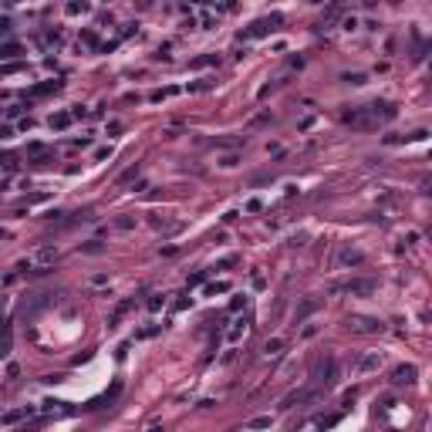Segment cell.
<instances>
[{"label":"cell","mask_w":432,"mask_h":432,"mask_svg":"<svg viewBox=\"0 0 432 432\" xmlns=\"http://www.w3.org/2000/svg\"><path fill=\"white\" fill-rule=\"evenodd\" d=\"M385 324L378 318H368V314H351L348 318V331H355V335H378Z\"/></svg>","instance_id":"3"},{"label":"cell","mask_w":432,"mask_h":432,"mask_svg":"<svg viewBox=\"0 0 432 432\" xmlns=\"http://www.w3.org/2000/svg\"><path fill=\"white\" fill-rule=\"evenodd\" d=\"M382 368V355L378 351H368V355H361L358 358V365H355V372L358 375H368V372H378Z\"/></svg>","instance_id":"8"},{"label":"cell","mask_w":432,"mask_h":432,"mask_svg":"<svg viewBox=\"0 0 432 432\" xmlns=\"http://www.w3.org/2000/svg\"><path fill=\"white\" fill-rule=\"evenodd\" d=\"M331 422H335V419H328V422H318V426H311V429H307V432H324V429H328V426H331Z\"/></svg>","instance_id":"36"},{"label":"cell","mask_w":432,"mask_h":432,"mask_svg":"<svg viewBox=\"0 0 432 432\" xmlns=\"http://www.w3.org/2000/svg\"><path fill=\"white\" fill-rule=\"evenodd\" d=\"M318 398V388H301V392H290L287 398L281 402V409H294V405H301V402H314Z\"/></svg>","instance_id":"9"},{"label":"cell","mask_w":432,"mask_h":432,"mask_svg":"<svg viewBox=\"0 0 432 432\" xmlns=\"http://www.w3.org/2000/svg\"><path fill=\"white\" fill-rule=\"evenodd\" d=\"M243 307H246V297H243V294H237V297L230 301V311H243Z\"/></svg>","instance_id":"31"},{"label":"cell","mask_w":432,"mask_h":432,"mask_svg":"<svg viewBox=\"0 0 432 432\" xmlns=\"http://www.w3.org/2000/svg\"><path fill=\"white\" fill-rule=\"evenodd\" d=\"M57 257H61V253H57V246H51V243H48V246H38L27 260L20 263V270H24V267H34V274H48V270L57 263Z\"/></svg>","instance_id":"1"},{"label":"cell","mask_w":432,"mask_h":432,"mask_svg":"<svg viewBox=\"0 0 432 432\" xmlns=\"http://www.w3.org/2000/svg\"><path fill=\"white\" fill-rule=\"evenodd\" d=\"M48 125H51V129H68V125H71V112H54L51 115V118H48Z\"/></svg>","instance_id":"13"},{"label":"cell","mask_w":432,"mask_h":432,"mask_svg":"<svg viewBox=\"0 0 432 432\" xmlns=\"http://www.w3.org/2000/svg\"><path fill=\"white\" fill-rule=\"evenodd\" d=\"M321 331V324H314V321H304V328H301V341H311L314 335Z\"/></svg>","instance_id":"20"},{"label":"cell","mask_w":432,"mask_h":432,"mask_svg":"<svg viewBox=\"0 0 432 432\" xmlns=\"http://www.w3.org/2000/svg\"><path fill=\"white\" fill-rule=\"evenodd\" d=\"M115 230H122V233H129V230H135V216H132V213H125V216H118V220H115Z\"/></svg>","instance_id":"17"},{"label":"cell","mask_w":432,"mask_h":432,"mask_svg":"<svg viewBox=\"0 0 432 432\" xmlns=\"http://www.w3.org/2000/svg\"><path fill=\"white\" fill-rule=\"evenodd\" d=\"M166 307V294H152L149 297V311H162Z\"/></svg>","instance_id":"25"},{"label":"cell","mask_w":432,"mask_h":432,"mask_svg":"<svg viewBox=\"0 0 432 432\" xmlns=\"http://www.w3.org/2000/svg\"><path fill=\"white\" fill-rule=\"evenodd\" d=\"M274 24H281V17H270V20H257V24H250L243 34H240V41H253V38H263V34H270L274 31Z\"/></svg>","instance_id":"5"},{"label":"cell","mask_w":432,"mask_h":432,"mask_svg":"<svg viewBox=\"0 0 432 432\" xmlns=\"http://www.w3.org/2000/svg\"><path fill=\"white\" fill-rule=\"evenodd\" d=\"M338 263H341V267H361V263H365V253H361L358 246L344 243V246L338 250Z\"/></svg>","instance_id":"6"},{"label":"cell","mask_w":432,"mask_h":432,"mask_svg":"<svg viewBox=\"0 0 432 432\" xmlns=\"http://www.w3.org/2000/svg\"><path fill=\"white\" fill-rule=\"evenodd\" d=\"M311 382H314V385H331V382H335V358L321 355L318 361L311 365Z\"/></svg>","instance_id":"2"},{"label":"cell","mask_w":432,"mask_h":432,"mask_svg":"<svg viewBox=\"0 0 432 432\" xmlns=\"http://www.w3.org/2000/svg\"><path fill=\"white\" fill-rule=\"evenodd\" d=\"M81 250H85V253H101V250H105V243H101V240H88Z\"/></svg>","instance_id":"28"},{"label":"cell","mask_w":432,"mask_h":432,"mask_svg":"<svg viewBox=\"0 0 432 432\" xmlns=\"http://www.w3.org/2000/svg\"><path fill=\"white\" fill-rule=\"evenodd\" d=\"M20 112H24V105H10V108H7V118H17Z\"/></svg>","instance_id":"33"},{"label":"cell","mask_w":432,"mask_h":432,"mask_svg":"<svg viewBox=\"0 0 432 432\" xmlns=\"http://www.w3.org/2000/svg\"><path fill=\"white\" fill-rule=\"evenodd\" d=\"M159 328H162V324H145V328H142V331H139L135 338H139V341H145V338H155V335H159Z\"/></svg>","instance_id":"22"},{"label":"cell","mask_w":432,"mask_h":432,"mask_svg":"<svg viewBox=\"0 0 432 432\" xmlns=\"http://www.w3.org/2000/svg\"><path fill=\"white\" fill-rule=\"evenodd\" d=\"M3 139H10V125H0V142Z\"/></svg>","instance_id":"38"},{"label":"cell","mask_w":432,"mask_h":432,"mask_svg":"<svg viewBox=\"0 0 432 432\" xmlns=\"http://www.w3.org/2000/svg\"><path fill=\"white\" fill-rule=\"evenodd\" d=\"M246 429H270V415H260V419H250Z\"/></svg>","instance_id":"24"},{"label":"cell","mask_w":432,"mask_h":432,"mask_svg":"<svg viewBox=\"0 0 432 432\" xmlns=\"http://www.w3.org/2000/svg\"><path fill=\"white\" fill-rule=\"evenodd\" d=\"M10 355V328H3V335H0V358Z\"/></svg>","instance_id":"21"},{"label":"cell","mask_w":432,"mask_h":432,"mask_svg":"<svg viewBox=\"0 0 432 432\" xmlns=\"http://www.w3.org/2000/svg\"><path fill=\"white\" fill-rule=\"evenodd\" d=\"M129 311H132V301H122V304H118V307H115V311H112V318H108V324H118V321L125 318Z\"/></svg>","instance_id":"16"},{"label":"cell","mask_w":432,"mask_h":432,"mask_svg":"<svg viewBox=\"0 0 432 432\" xmlns=\"http://www.w3.org/2000/svg\"><path fill=\"white\" fill-rule=\"evenodd\" d=\"M246 328H250V321H246V318H237L230 328H226V341H230V344H237V341L246 335Z\"/></svg>","instance_id":"11"},{"label":"cell","mask_w":432,"mask_h":432,"mask_svg":"<svg viewBox=\"0 0 432 432\" xmlns=\"http://www.w3.org/2000/svg\"><path fill=\"white\" fill-rule=\"evenodd\" d=\"M149 432H162V426H149Z\"/></svg>","instance_id":"39"},{"label":"cell","mask_w":432,"mask_h":432,"mask_svg":"<svg viewBox=\"0 0 432 432\" xmlns=\"http://www.w3.org/2000/svg\"><path fill=\"white\" fill-rule=\"evenodd\" d=\"M335 290H344V294H351V297H365V294H372L375 290V281H348L344 287H335Z\"/></svg>","instance_id":"7"},{"label":"cell","mask_w":432,"mask_h":432,"mask_svg":"<svg viewBox=\"0 0 432 432\" xmlns=\"http://www.w3.org/2000/svg\"><path fill=\"white\" fill-rule=\"evenodd\" d=\"M57 88H61V81H44V85H34V88H31V95H34V98H44V95L57 92Z\"/></svg>","instance_id":"15"},{"label":"cell","mask_w":432,"mask_h":432,"mask_svg":"<svg viewBox=\"0 0 432 432\" xmlns=\"http://www.w3.org/2000/svg\"><path fill=\"white\" fill-rule=\"evenodd\" d=\"M284 351V338H270V341H263V355L267 358H277Z\"/></svg>","instance_id":"14"},{"label":"cell","mask_w":432,"mask_h":432,"mask_svg":"<svg viewBox=\"0 0 432 432\" xmlns=\"http://www.w3.org/2000/svg\"><path fill=\"white\" fill-rule=\"evenodd\" d=\"M68 14L78 17V14H88V3H68Z\"/></svg>","instance_id":"29"},{"label":"cell","mask_w":432,"mask_h":432,"mask_svg":"<svg viewBox=\"0 0 432 432\" xmlns=\"http://www.w3.org/2000/svg\"><path fill=\"white\" fill-rule=\"evenodd\" d=\"M246 209H250V213H260L263 203H260V199H250V203H246Z\"/></svg>","instance_id":"34"},{"label":"cell","mask_w":432,"mask_h":432,"mask_svg":"<svg viewBox=\"0 0 432 432\" xmlns=\"http://www.w3.org/2000/svg\"><path fill=\"white\" fill-rule=\"evenodd\" d=\"M314 311H318V301H314V297H304V301H301V307L294 311V321H297V324H304V321L311 318Z\"/></svg>","instance_id":"12"},{"label":"cell","mask_w":432,"mask_h":432,"mask_svg":"<svg viewBox=\"0 0 432 432\" xmlns=\"http://www.w3.org/2000/svg\"><path fill=\"white\" fill-rule=\"evenodd\" d=\"M169 95H176V88H155L149 98H152V101H162V98H169Z\"/></svg>","instance_id":"27"},{"label":"cell","mask_w":432,"mask_h":432,"mask_svg":"<svg viewBox=\"0 0 432 432\" xmlns=\"http://www.w3.org/2000/svg\"><path fill=\"white\" fill-rule=\"evenodd\" d=\"M341 122L351 125V129H375V118H372V112H368V105H365V108H351V112H344V115H341Z\"/></svg>","instance_id":"4"},{"label":"cell","mask_w":432,"mask_h":432,"mask_svg":"<svg viewBox=\"0 0 432 432\" xmlns=\"http://www.w3.org/2000/svg\"><path fill=\"white\" fill-rule=\"evenodd\" d=\"M20 54V44H0V61H10Z\"/></svg>","instance_id":"19"},{"label":"cell","mask_w":432,"mask_h":432,"mask_svg":"<svg viewBox=\"0 0 432 432\" xmlns=\"http://www.w3.org/2000/svg\"><path fill=\"white\" fill-rule=\"evenodd\" d=\"M189 304H192V297H189V294H179V297L172 301V311H186Z\"/></svg>","instance_id":"26"},{"label":"cell","mask_w":432,"mask_h":432,"mask_svg":"<svg viewBox=\"0 0 432 432\" xmlns=\"http://www.w3.org/2000/svg\"><path fill=\"white\" fill-rule=\"evenodd\" d=\"M216 162H220L223 169H233V166H240V152H226V155H220Z\"/></svg>","instance_id":"18"},{"label":"cell","mask_w":432,"mask_h":432,"mask_svg":"<svg viewBox=\"0 0 432 432\" xmlns=\"http://www.w3.org/2000/svg\"><path fill=\"white\" fill-rule=\"evenodd\" d=\"M415 375H419V372H415V365H398V368L392 372V382H395V385H412Z\"/></svg>","instance_id":"10"},{"label":"cell","mask_w":432,"mask_h":432,"mask_svg":"<svg viewBox=\"0 0 432 432\" xmlns=\"http://www.w3.org/2000/svg\"><path fill=\"white\" fill-rule=\"evenodd\" d=\"M226 290H230V284H226V281H216V284H209V287H206V294H209V297H216V294H226Z\"/></svg>","instance_id":"23"},{"label":"cell","mask_w":432,"mask_h":432,"mask_svg":"<svg viewBox=\"0 0 432 432\" xmlns=\"http://www.w3.org/2000/svg\"><path fill=\"white\" fill-rule=\"evenodd\" d=\"M344 81H348V85H365V75L355 71V75H344Z\"/></svg>","instance_id":"32"},{"label":"cell","mask_w":432,"mask_h":432,"mask_svg":"<svg viewBox=\"0 0 432 432\" xmlns=\"http://www.w3.org/2000/svg\"><path fill=\"white\" fill-rule=\"evenodd\" d=\"M0 34H3V38H7V34H10V20H7V17L0 20Z\"/></svg>","instance_id":"37"},{"label":"cell","mask_w":432,"mask_h":432,"mask_svg":"<svg viewBox=\"0 0 432 432\" xmlns=\"http://www.w3.org/2000/svg\"><path fill=\"white\" fill-rule=\"evenodd\" d=\"M203 277H206V274H192V277L186 281V287H196V284H203Z\"/></svg>","instance_id":"35"},{"label":"cell","mask_w":432,"mask_h":432,"mask_svg":"<svg viewBox=\"0 0 432 432\" xmlns=\"http://www.w3.org/2000/svg\"><path fill=\"white\" fill-rule=\"evenodd\" d=\"M135 176H139V166H129V169L118 176V183H129V179H135Z\"/></svg>","instance_id":"30"}]
</instances>
